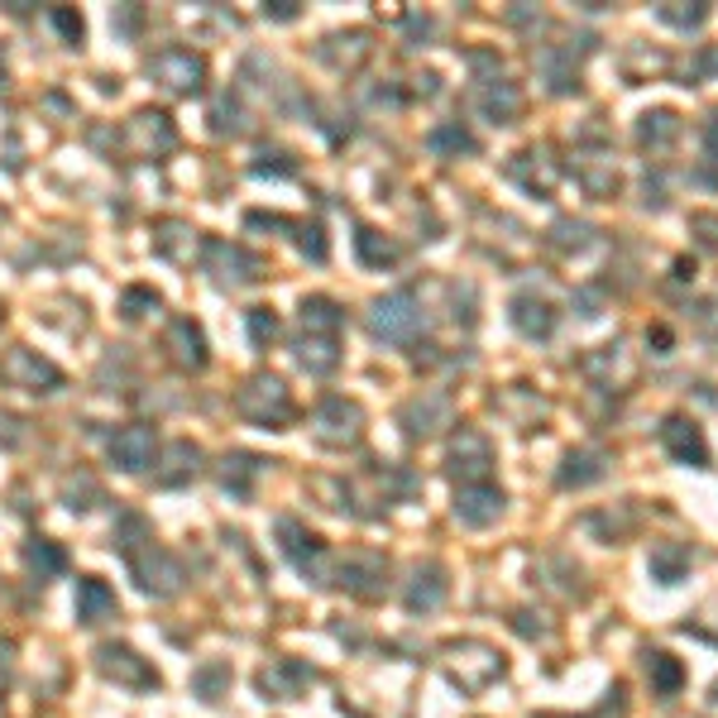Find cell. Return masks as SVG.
I'll return each instance as SVG.
<instances>
[{
  "instance_id": "31",
  "label": "cell",
  "mask_w": 718,
  "mask_h": 718,
  "mask_svg": "<svg viewBox=\"0 0 718 718\" xmlns=\"http://www.w3.org/2000/svg\"><path fill=\"white\" fill-rule=\"evenodd\" d=\"M273 331H278V321H273V311H264V307H259V311H250V335H254L259 345H264V341H273Z\"/></svg>"
},
{
  "instance_id": "7",
  "label": "cell",
  "mask_w": 718,
  "mask_h": 718,
  "mask_svg": "<svg viewBox=\"0 0 718 718\" xmlns=\"http://www.w3.org/2000/svg\"><path fill=\"white\" fill-rule=\"evenodd\" d=\"M503 513V489L499 485H465L455 493V517L465 527H489L493 517Z\"/></svg>"
},
{
  "instance_id": "16",
  "label": "cell",
  "mask_w": 718,
  "mask_h": 718,
  "mask_svg": "<svg viewBox=\"0 0 718 718\" xmlns=\"http://www.w3.org/2000/svg\"><path fill=\"white\" fill-rule=\"evenodd\" d=\"M111 455L121 460V469H144L153 455V431L149 426H125L121 436L111 441Z\"/></svg>"
},
{
  "instance_id": "19",
  "label": "cell",
  "mask_w": 718,
  "mask_h": 718,
  "mask_svg": "<svg viewBox=\"0 0 718 718\" xmlns=\"http://www.w3.org/2000/svg\"><path fill=\"white\" fill-rule=\"evenodd\" d=\"M77 618H82V623L115 618V594L101 580H82V584H77Z\"/></svg>"
},
{
  "instance_id": "13",
  "label": "cell",
  "mask_w": 718,
  "mask_h": 718,
  "mask_svg": "<svg viewBox=\"0 0 718 718\" xmlns=\"http://www.w3.org/2000/svg\"><path fill=\"white\" fill-rule=\"evenodd\" d=\"M681 139V115L675 111H647L642 121H637V144L642 149H671V144Z\"/></svg>"
},
{
  "instance_id": "12",
  "label": "cell",
  "mask_w": 718,
  "mask_h": 718,
  "mask_svg": "<svg viewBox=\"0 0 718 718\" xmlns=\"http://www.w3.org/2000/svg\"><path fill=\"white\" fill-rule=\"evenodd\" d=\"M479 106H485V115L493 125H508L522 111V96H517V87L499 72V77H489V82H485V91H479Z\"/></svg>"
},
{
  "instance_id": "14",
  "label": "cell",
  "mask_w": 718,
  "mask_h": 718,
  "mask_svg": "<svg viewBox=\"0 0 718 718\" xmlns=\"http://www.w3.org/2000/svg\"><path fill=\"white\" fill-rule=\"evenodd\" d=\"M513 326L522 335H532V341H546V335L556 331V311H551V303H542V297H517Z\"/></svg>"
},
{
  "instance_id": "23",
  "label": "cell",
  "mask_w": 718,
  "mask_h": 718,
  "mask_svg": "<svg viewBox=\"0 0 718 718\" xmlns=\"http://www.w3.org/2000/svg\"><path fill=\"white\" fill-rule=\"evenodd\" d=\"M446 417H451V402L446 398H426V402H412V408H408V431H412V436H431V426L426 422H446Z\"/></svg>"
},
{
  "instance_id": "32",
  "label": "cell",
  "mask_w": 718,
  "mask_h": 718,
  "mask_svg": "<svg viewBox=\"0 0 718 718\" xmlns=\"http://www.w3.org/2000/svg\"><path fill=\"white\" fill-rule=\"evenodd\" d=\"M689 230H699L704 250H718V216H695L689 220Z\"/></svg>"
},
{
  "instance_id": "36",
  "label": "cell",
  "mask_w": 718,
  "mask_h": 718,
  "mask_svg": "<svg viewBox=\"0 0 718 718\" xmlns=\"http://www.w3.org/2000/svg\"><path fill=\"white\" fill-rule=\"evenodd\" d=\"M0 718H5V709H0Z\"/></svg>"
},
{
  "instance_id": "9",
  "label": "cell",
  "mask_w": 718,
  "mask_h": 718,
  "mask_svg": "<svg viewBox=\"0 0 718 718\" xmlns=\"http://www.w3.org/2000/svg\"><path fill=\"white\" fill-rule=\"evenodd\" d=\"M149 72L163 77L168 91H197L202 87V58H192L187 48H163V54L149 62Z\"/></svg>"
},
{
  "instance_id": "34",
  "label": "cell",
  "mask_w": 718,
  "mask_h": 718,
  "mask_svg": "<svg viewBox=\"0 0 718 718\" xmlns=\"http://www.w3.org/2000/svg\"><path fill=\"white\" fill-rule=\"evenodd\" d=\"M699 68L718 77V48H704V54H699Z\"/></svg>"
},
{
  "instance_id": "8",
  "label": "cell",
  "mask_w": 718,
  "mask_h": 718,
  "mask_svg": "<svg viewBox=\"0 0 718 718\" xmlns=\"http://www.w3.org/2000/svg\"><path fill=\"white\" fill-rule=\"evenodd\" d=\"M129 566L139 574V590H149V594H178L182 590V566L173 556L153 551V542H149V556H129Z\"/></svg>"
},
{
  "instance_id": "27",
  "label": "cell",
  "mask_w": 718,
  "mask_h": 718,
  "mask_svg": "<svg viewBox=\"0 0 718 718\" xmlns=\"http://www.w3.org/2000/svg\"><path fill=\"white\" fill-rule=\"evenodd\" d=\"M355 244H360V254H364V264H394L398 259V244H388V240H378L374 230H360L355 235Z\"/></svg>"
},
{
  "instance_id": "24",
  "label": "cell",
  "mask_w": 718,
  "mask_h": 718,
  "mask_svg": "<svg viewBox=\"0 0 718 718\" xmlns=\"http://www.w3.org/2000/svg\"><path fill=\"white\" fill-rule=\"evenodd\" d=\"M24 556H30V570H38V580H48V574H58L62 566H68V560H62V551H58L54 542H34Z\"/></svg>"
},
{
  "instance_id": "22",
  "label": "cell",
  "mask_w": 718,
  "mask_h": 718,
  "mask_svg": "<svg viewBox=\"0 0 718 718\" xmlns=\"http://www.w3.org/2000/svg\"><path fill=\"white\" fill-rule=\"evenodd\" d=\"M283 551L287 556H293V566L297 570H307L311 566V560H317L321 556V546H317V537H311V532H303V527H297V522H283Z\"/></svg>"
},
{
  "instance_id": "21",
  "label": "cell",
  "mask_w": 718,
  "mask_h": 718,
  "mask_svg": "<svg viewBox=\"0 0 718 718\" xmlns=\"http://www.w3.org/2000/svg\"><path fill=\"white\" fill-rule=\"evenodd\" d=\"M537 159H542V153H522V159L513 163V178H517L527 192L546 197V192L556 187V168H551V163H537Z\"/></svg>"
},
{
  "instance_id": "25",
  "label": "cell",
  "mask_w": 718,
  "mask_h": 718,
  "mask_svg": "<svg viewBox=\"0 0 718 718\" xmlns=\"http://www.w3.org/2000/svg\"><path fill=\"white\" fill-rule=\"evenodd\" d=\"M303 369L311 374H331L335 369V341H303Z\"/></svg>"
},
{
  "instance_id": "10",
  "label": "cell",
  "mask_w": 718,
  "mask_h": 718,
  "mask_svg": "<svg viewBox=\"0 0 718 718\" xmlns=\"http://www.w3.org/2000/svg\"><path fill=\"white\" fill-rule=\"evenodd\" d=\"M360 422H364V417H360L355 402L331 398V402H321V412H317V436L331 441V446H345V441L360 436Z\"/></svg>"
},
{
  "instance_id": "26",
  "label": "cell",
  "mask_w": 718,
  "mask_h": 718,
  "mask_svg": "<svg viewBox=\"0 0 718 718\" xmlns=\"http://www.w3.org/2000/svg\"><path fill=\"white\" fill-rule=\"evenodd\" d=\"M426 144H431V149H436V153H469V149H475V139H469V129H460V125H441V129H436V135H431Z\"/></svg>"
},
{
  "instance_id": "20",
  "label": "cell",
  "mask_w": 718,
  "mask_h": 718,
  "mask_svg": "<svg viewBox=\"0 0 718 718\" xmlns=\"http://www.w3.org/2000/svg\"><path fill=\"white\" fill-rule=\"evenodd\" d=\"M446 599V574H441V566H426L412 574V590H408V608L412 613H431Z\"/></svg>"
},
{
  "instance_id": "6",
  "label": "cell",
  "mask_w": 718,
  "mask_h": 718,
  "mask_svg": "<svg viewBox=\"0 0 718 718\" xmlns=\"http://www.w3.org/2000/svg\"><path fill=\"white\" fill-rule=\"evenodd\" d=\"M311 681H317V671H311L307 661H287V657L259 671V689H264L269 699H297Z\"/></svg>"
},
{
  "instance_id": "18",
  "label": "cell",
  "mask_w": 718,
  "mask_h": 718,
  "mask_svg": "<svg viewBox=\"0 0 718 718\" xmlns=\"http://www.w3.org/2000/svg\"><path fill=\"white\" fill-rule=\"evenodd\" d=\"M647 675H651V689L661 699H675L685 685V665L671 657V651H647Z\"/></svg>"
},
{
  "instance_id": "15",
  "label": "cell",
  "mask_w": 718,
  "mask_h": 718,
  "mask_svg": "<svg viewBox=\"0 0 718 718\" xmlns=\"http://www.w3.org/2000/svg\"><path fill=\"white\" fill-rule=\"evenodd\" d=\"M651 580H661V584H681L685 580V570H689V546L685 542H657L651 546Z\"/></svg>"
},
{
  "instance_id": "2",
  "label": "cell",
  "mask_w": 718,
  "mask_h": 718,
  "mask_svg": "<svg viewBox=\"0 0 718 718\" xmlns=\"http://www.w3.org/2000/svg\"><path fill=\"white\" fill-rule=\"evenodd\" d=\"M661 446H665V455H671L675 465H689V469L709 465V441H704V431H699L695 417H685V412H671L661 422Z\"/></svg>"
},
{
  "instance_id": "35",
  "label": "cell",
  "mask_w": 718,
  "mask_h": 718,
  "mask_svg": "<svg viewBox=\"0 0 718 718\" xmlns=\"http://www.w3.org/2000/svg\"><path fill=\"white\" fill-rule=\"evenodd\" d=\"M542 718H574V714H542Z\"/></svg>"
},
{
  "instance_id": "3",
  "label": "cell",
  "mask_w": 718,
  "mask_h": 718,
  "mask_svg": "<svg viewBox=\"0 0 718 718\" xmlns=\"http://www.w3.org/2000/svg\"><path fill=\"white\" fill-rule=\"evenodd\" d=\"M489 465H493L489 436L485 431H475V426H465L460 436H455V446H451V475L460 479V489L465 485H489Z\"/></svg>"
},
{
  "instance_id": "29",
  "label": "cell",
  "mask_w": 718,
  "mask_h": 718,
  "mask_svg": "<svg viewBox=\"0 0 718 718\" xmlns=\"http://www.w3.org/2000/svg\"><path fill=\"white\" fill-rule=\"evenodd\" d=\"M657 15L665 24H675V30H699L704 20H709V5H689V10H675V5H661Z\"/></svg>"
},
{
  "instance_id": "4",
  "label": "cell",
  "mask_w": 718,
  "mask_h": 718,
  "mask_svg": "<svg viewBox=\"0 0 718 718\" xmlns=\"http://www.w3.org/2000/svg\"><path fill=\"white\" fill-rule=\"evenodd\" d=\"M369 321L374 335H384V341H412L422 331V307L412 303V293H394V297H378Z\"/></svg>"
},
{
  "instance_id": "28",
  "label": "cell",
  "mask_w": 718,
  "mask_h": 718,
  "mask_svg": "<svg viewBox=\"0 0 718 718\" xmlns=\"http://www.w3.org/2000/svg\"><path fill=\"white\" fill-rule=\"evenodd\" d=\"M173 341H182V350H178V360L182 364H202L206 355H202V331L192 321H178L173 326Z\"/></svg>"
},
{
  "instance_id": "17",
  "label": "cell",
  "mask_w": 718,
  "mask_h": 718,
  "mask_svg": "<svg viewBox=\"0 0 718 718\" xmlns=\"http://www.w3.org/2000/svg\"><path fill=\"white\" fill-rule=\"evenodd\" d=\"M608 475V455L604 451H574L566 469H560V489H584L594 485V479Z\"/></svg>"
},
{
  "instance_id": "33",
  "label": "cell",
  "mask_w": 718,
  "mask_h": 718,
  "mask_svg": "<svg viewBox=\"0 0 718 718\" xmlns=\"http://www.w3.org/2000/svg\"><path fill=\"white\" fill-rule=\"evenodd\" d=\"M704 159L718 163V111L709 115V125H704Z\"/></svg>"
},
{
  "instance_id": "5",
  "label": "cell",
  "mask_w": 718,
  "mask_h": 718,
  "mask_svg": "<svg viewBox=\"0 0 718 718\" xmlns=\"http://www.w3.org/2000/svg\"><path fill=\"white\" fill-rule=\"evenodd\" d=\"M96 661H101V671H106L115 685H129V689H153V685H159V671H153V665L144 661L139 651H129V647H101Z\"/></svg>"
},
{
  "instance_id": "1",
  "label": "cell",
  "mask_w": 718,
  "mask_h": 718,
  "mask_svg": "<svg viewBox=\"0 0 718 718\" xmlns=\"http://www.w3.org/2000/svg\"><path fill=\"white\" fill-rule=\"evenodd\" d=\"M446 671L460 689H485L489 681L503 675V657L485 642H451L446 647Z\"/></svg>"
},
{
  "instance_id": "30",
  "label": "cell",
  "mask_w": 718,
  "mask_h": 718,
  "mask_svg": "<svg viewBox=\"0 0 718 718\" xmlns=\"http://www.w3.org/2000/svg\"><path fill=\"white\" fill-rule=\"evenodd\" d=\"M220 681H230V671L226 665H206V671L197 675V689H202V699H220L216 689H220Z\"/></svg>"
},
{
  "instance_id": "11",
  "label": "cell",
  "mask_w": 718,
  "mask_h": 718,
  "mask_svg": "<svg viewBox=\"0 0 718 718\" xmlns=\"http://www.w3.org/2000/svg\"><path fill=\"white\" fill-rule=\"evenodd\" d=\"M240 408L250 412L254 422H273V426H278L287 417V394H283L278 378H254V384L240 394Z\"/></svg>"
}]
</instances>
